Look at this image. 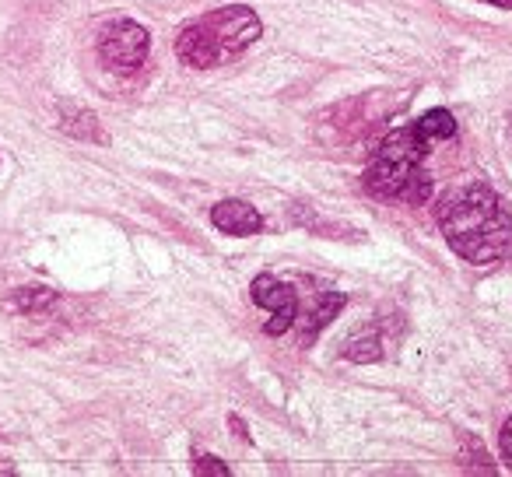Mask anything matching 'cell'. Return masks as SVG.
Returning <instances> with one entry per match:
<instances>
[{
    "instance_id": "cell-1",
    "label": "cell",
    "mask_w": 512,
    "mask_h": 477,
    "mask_svg": "<svg viewBox=\"0 0 512 477\" xmlns=\"http://www.w3.org/2000/svg\"><path fill=\"white\" fill-rule=\"evenodd\" d=\"M439 228L449 250L477 267L502 264L512 253V214L491 186L467 183L439 204Z\"/></svg>"
},
{
    "instance_id": "cell-2",
    "label": "cell",
    "mask_w": 512,
    "mask_h": 477,
    "mask_svg": "<svg viewBox=\"0 0 512 477\" xmlns=\"http://www.w3.org/2000/svg\"><path fill=\"white\" fill-rule=\"evenodd\" d=\"M432 137L418 127V123H407V127H397L383 137L376 158L365 169V190L376 193L383 200H393L404 193V186L411 183V176L421 169L425 155L432 151Z\"/></svg>"
},
{
    "instance_id": "cell-3",
    "label": "cell",
    "mask_w": 512,
    "mask_h": 477,
    "mask_svg": "<svg viewBox=\"0 0 512 477\" xmlns=\"http://www.w3.org/2000/svg\"><path fill=\"white\" fill-rule=\"evenodd\" d=\"M200 22H204V29L211 32V39L218 43L221 60L239 57L242 50H249L256 39L264 36V22L256 18V11L242 8V4L218 8V11H211L207 18H200Z\"/></svg>"
},
{
    "instance_id": "cell-4",
    "label": "cell",
    "mask_w": 512,
    "mask_h": 477,
    "mask_svg": "<svg viewBox=\"0 0 512 477\" xmlns=\"http://www.w3.org/2000/svg\"><path fill=\"white\" fill-rule=\"evenodd\" d=\"M148 50H151V36L144 25L137 22H113L106 32L99 36V57L109 71L116 74H134L137 67H144L148 60Z\"/></svg>"
},
{
    "instance_id": "cell-5",
    "label": "cell",
    "mask_w": 512,
    "mask_h": 477,
    "mask_svg": "<svg viewBox=\"0 0 512 477\" xmlns=\"http://www.w3.org/2000/svg\"><path fill=\"white\" fill-rule=\"evenodd\" d=\"M249 295L260 309L271 313L267 320V334L271 337H281L295 327V316H299V295H295L292 285H281L274 274H256L253 285H249Z\"/></svg>"
},
{
    "instance_id": "cell-6",
    "label": "cell",
    "mask_w": 512,
    "mask_h": 477,
    "mask_svg": "<svg viewBox=\"0 0 512 477\" xmlns=\"http://www.w3.org/2000/svg\"><path fill=\"white\" fill-rule=\"evenodd\" d=\"M176 57L183 60L186 67H197V71H207V67L225 64L221 60L218 43L211 39V32L204 29V22H190L176 39Z\"/></svg>"
},
{
    "instance_id": "cell-7",
    "label": "cell",
    "mask_w": 512,
    "mask_h": 477,
    "mask_svg": "<svg viewBox=\"0 0 512 477\" xmlns=\"http://www.w3.org/2000/svg\"><path fill=\"white\" fill-rule=\"evenodd\" d=\"M211 221L225 235H256L264 228V214L246 200H221L211 207Z\"/></svg>"
},
{
    "instance_id": "cell-8",
    "label": "cell",
    "mask_w": 512,
    "mask_h": 477,
    "mask_svg": "<svg viewBox=\"0 0 512 477\" xmlns=\"http://www.w3.org/2000/svg\"><path fill=\"white\" fill-rule=\"evenodd\" d=\"M344 306H348V299H344L341 292H320L313 302H309L306 313L295 316V323H302V337H306V341H309V337H316L337 313H341Z\"/></svg>"
},
{
    "instance_id": "cell-9",
    "label": "cell",
    "mask_w": 512,
    "mask_h": 477,
    "mask_svg": "<svg viewBox=\"0 0 512 477\" xmlns=\"http://www.w3.org/2000/svg\"><path fill=\"white\" fill-rule=\"evenodd\" d=\"M60 130L78 141H99L106 144V134L99 127V116L92 109H81V106H60Z\"/></svg>"
},
{
    "instance_id": "cell-10",
    "label": "cell",
    "mask_w": 512,
    "mask_h": 477,
    "mask_svg": "<svg viewBox=\"0 0 512 477\" xmlns=\"http://www.w3.org/2000/svg\"><path fill=\"white\" fill-rule=\"evenodd\" d=\"M53 299H57V295H53L50 288H18L8 299V309L11 313H39V309L53 306Z\"/></svg>"
},
{
    "instance_id": "cell-11",
    "label": "cell",
    "mask_w": 512,
    "mask_h": 477,
    "mask_svg": "<svg viewBox=\"0 0 512 477\" xmlns=\"http://www.w3.org/2000/svg\"><path fill=\"white\" fill-rule=\"evenodd\" d=\"M379 337L372 334V330H365V334H358V337H351L348 344H344V358H351V362H362V365H369V362H379Z\"/></svg>"
},
{
    "instance_id": "cell-12",
    "label": "cell",
    "mask_w": 512,
    "mask_h": 477,
    "mask_svg": "<svg viewBox=\"0 0 512 477\" xmlns=\"http://www.w3.org/2000/svg\"><path fill=\"white\" fill-rule=\"evenodd\" d=\"M418 127L425 130L432 141H446V137L456 134V120H453V113H449V109H432V113H425L418 120Z\"/></svg>"
},
{
    "instance_id": "cell-13",
    "label": "cell",
    "mask_w": 512,
    "mask_h": 477,
    "mask_svg": "<svg viewBox=\"0 0 512 477\" xmlns=\"http://www.w3.org/2000/svg\"><path fill=\"white\" fill-rule=\"evenodd\" d=\"M428 197H432V176H428L425 169H418V172H414V176H411V183L404 186V193H400V200H407V204L421 207Z\"/></svg>"
},
{
    "instance_id": "cell-14",
    "label": "cell",
    "mask_w": 512,
    "mask_h": 477,
    "mask_svg": "<svg viewBox=\"0 0 512 477\" xmlns=\"http://www.w3.org/2000/svg\"><path fill=\"white\" fill-rule=\"evenodd\" d=\"M197 474H214V477H228L232 470L225 463H218V456H200L197 460Z\"/></svg>"
},
{
    "instance_id": "cell-15",
    "label": "cell",
    "mask_w": 512,
    "mask_h": 477,
    "mask_svg": "<svg viewBox=\"0 0 512 477\" xmlns=\"http://www.w3.org/2000/svg\"><path fill=\"white\" fill-rule=\"evenodd\" d=\"M498 449H502L505 463H509V470H512V418L502 425V435H498Z\"/></svg>"
},
{
    "instance_id": "cell-16",
    "label": "cell",
    "mask_w": 512,
    "mask_h": 477,
    "mask_svg": "<svg viewBox=\"0 0 512 477\" xmlns=\"http://www.w3.org/2000/svg\"><path fill=\"white\" fill-rule=\"evenodd\" d=\"M488 4H495V8H505V11L512 8V0H488Z\"/></svg>"
}]
</instances>
